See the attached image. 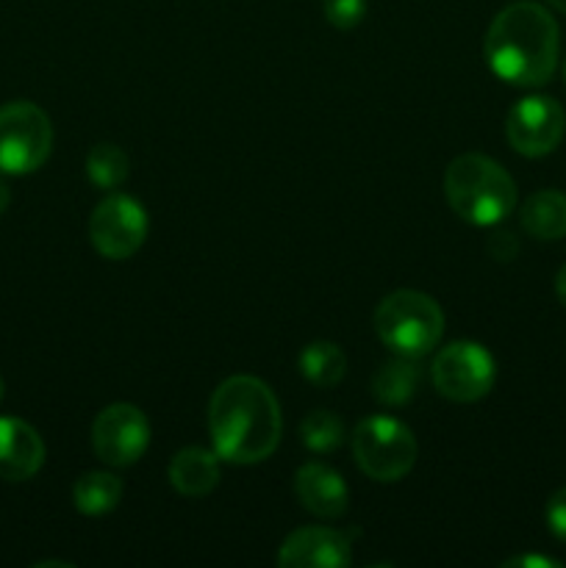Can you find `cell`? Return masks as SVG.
<instances>
[{"label":"cell","instance_id":"1","mask_svg":"<svg viewBox=\"0 0 566 568\" xmlns=\"http://www.w3.org/2000/svg\"><path fill=\"white\" fill-rule=\"evenodd\" d=\"M281 405L272 388L259 377L233 375L211 394V444L228 464L250 466L266 460L281 444Z\"/></svg>","mask_w":566,"mask_h":568},{"label":"cell","instance_id":"2","mask_svg":"<svg viewBox=\"0 0 566 568\" xmlns=\"http://www.w3.org/2000/svg\"><path fill=\"white\" fill-rule=\"evenodd\" d=\"M560 50L558 22L544 6L516 0L492 20L486 33L488 67L511 87L536 89L555 75Z\"/></svg>","mask_w":566,"mask_h":568},{"label":"cell","instance_id":"3","mask_svg":"<svg viewBox=\"0 0 566 568\" xmlns=\"http://www.w3.org/2000/svg\"><path fill=\"white\" fill-rule=\"evenodd\" d=\"M444 194L455 214L477 227L499 225L516 209V183L494 159L464 153L444 172Z\"/></svg>","mask_w":566,"mask_h":568},{"label":"cell","instance_id":"4","mask_svg":"<svg viewBox=\"0 0 566 568\" xmlns=\"http://www.w3.org/2000/svg\"><path fill=\"white\" fill-rule=\"evenodd\" d=\"M375 331L392 353L422 358L438 344L444 333V314L438 303L414 288H400L381 300L375 311Z\"/></svg>","mask_w":566,"mask_h":568},{"label":"cell","instance_id":"5","mask_svg":"<svg viewBox=\"0 0 566 568\" xmlns=\"http://www.w3.org/2000/svg\"><path fill=\"white\" fill-rule=\"evenodd\" d=\"M416 438L392 416H370L353 433V455L366 477L377 483H397L414 469Z\"/></svg>","mask_w":566,"mask_h":568},{"label":"cell","instance_id":"6","mask_svg":"<svg viewBox=\"0 0 566 568\" xmlns=\"http://www.w3.org/2000/svg\"><path fill=\"white\" fill-rule=\"evenodd\" d=\"M53 150L50 116L28 100L0 105V175H31Z\"/></svg>","mask_w":566,"mask_h":568},{"label":"cell","instance_id":"7","mask_svg":"<svg viewBox=\"0 0 566 568\" xmlns=\"http://www.w3.org/2000/svg\"><path fill=\"white\" fill-rule=\"evenodd\" d=\"M433 383L453 403H477L494 386V358L483 344L453 342L433 358Z\"/></svg>","mask_w":566,"mask_h":568},{"label":"cell","instance_id":"8","mask_svg":"<svg viewBox=\"0 0 566 568\" xmlns=\"http://www.w3.org/2000/svg\"><path fill=\"white\" fill-rule=\"evenodd\" d=\"M89 239L109 261H125L148 239V214L131 194H105L89 216Z\"/></svg>","mask_w":566,"mask_h":568},{"label":"cell","instance_id":"9","mask_svg":"<svg viewBox=\"0 0 566 568\" xmlns=\"http://www.w3.org/2000/svg\"><path fill=\"white\" fill-rule=\"evenodd\" d=\"M566 133V111L547 94L522 98L505 116V139L525 159L549 155Z\"/></svg>","mask_w":566,"mask_h":568},{"label":"cell","instance_id":"10","mask_svg":"<svg viewBox=\"0 0 566 568\" xmlns=\"http://www.w3.org/2000/svg\"><path fill=\"white\" fill-rule=\"evenodd\" d=\"M92 447L103 464L125 469L150 447V422L137 405L114 403L98 414L92 425Z\"/></svg>","mask_w":566,"mask_h":568},{"label":"cell","instance_id":"11","mask_svg":"<svg viewBox=\"0 0 566 568\" xmlns=\"http://www.w3.org/2000/svg\"><path fill=\"white\" fill-rule=\"evenodd\" d=\"M350 560V538L331 527H300L277 549V566L286 568H344Z\"/></svg>","mask_w":566,"mask_h":568},{"label":"cell","instance_id":"12","mask_svg":"<svg viewBox=\"0 0 566 568\" xmlns=\"http://www.w3.org/2000/svg\"><path fill=\"white\" fill-rule=\"evenodd\" d=\"M44 442L28 422L0 416V480L26 483L42 469Z\"/></svg>","mask_w":566,"mask_h":568},{"label":"cell","instance_id":"13","mask_svg":"<svg viewBox=\"0 0 566 568\" xmlns=\"http://www.w3.org/2000/svg\"><path fill=\"white\" fill-rule=\"evenodd\" d=\"M294 494L309 514L320 519H338L347 510L350 491L342 475L325 464H305L294 475Z\"/></svg>","mask_w":566,"mask_h":568},{"label":"cell","instance_id":"14","mask_svg":"<svg viewBox=\"0 0 566 568\" xmlns=\"http://www.w3.org/2000/svg\"><path fill=\"white\" fill-rule=\"evenodd\" d=\"M170 486L183 497H205L220 486V455L203 447H183L170 464Z\"/></svg>","mask_w":566,"mask_h":568},{"label":"cell","instance_id":"15","mask_svg":"<svg viewBox=\"0 0 566 568\" xmlns=\"http://www.w3.org/2000/svg\"><path fill=\"white\" fill-rule=\"evenodd\" d=\"M519 220L533 239L558 242L566 236V194L558 189H542L530 194L522 205Z\"/></svg>","mask_w":566,"mask_h":568},{"label":"cell","instance_id":"16","mask_svg":"<svg viewBox=\"0 0 566 568\" xmlns=\"http://www.w3.org/2000/svg\"><path fill=\"white\" fill-rule=\"evenodd\" d=\"M122 480L111 471H87L72 486V503L83 516H105L120 505Z\"/></svg>","mask_w":566,"mask_h":568},{"label":"cell","instance_id":"17","mask_svg":"<svg viewBox=\"0 0 566 568\" xmlns=\"http://www.w3.org/2000/svg\"><path fill=\"white\" fill-rule=\"evenodd\" d=\"M416 386H420V369H416L414 358H408V355L386 361L377 369V375L372 377V394L383 405H405L414 397Z\"/></svg>","mask_w":566,"mask_h":568},{"label":"cell","instance_id":"18","mask_svg":"<svg viewBox=\"0 0 566 568\" xmlns=\"http://www.w3.org/2000/svg\"><path fill=\"white\" fill-rule=\"evenodd\" d=\"M300 375L309 383L320 388H333L342 383L344 372H347V358H344L342 347L333 342H314L300 353L297 358Z\"/></svg>","mask_w":566,"mask_h":568},{"label":"cell","instance_id":"19","mask_svg":"<svg viewBox=\"0 0 566 568\" xmlns=\"http://www.w3.org/2000/svg\"><path fill=\"white\" fill-rule=\"evenodd\" d=\"M128 172H131V161H128L125 150L117 144L100 142L87 153V175L98 189L111 192V189L122 186Z\"/></svg>","mask_w":566,"mask_h":568},{"label":"cell","instance_id":"20","mask_svg":"<svg viewBox=\"0 0 566 568\" xmlns=\"http://www.w3.org/2000/svg\"><path fill=\"white\" fill-rule=\"evenodd\" d=\"M300 442L311 453H333L344 442V425L333 410H314L300 422Z\"/></svg>","mask_w":566,"mask_h":568},{"label":"cell","instance_id":"21","mask_svg":"<svg viewBox=\"0 0 566 568\" xmlns=\"http://www.w3.org/2000/svg\"><path fill=\"white\" fill-rule=\"evenodd\" d=\"M325 20L338 31H353L366 17V0H322Z\"/></svg>","mask_w":566,"mask_h":568},{"label":"cell","instance_id":"22","mask_svg":"<svg viewBox=\"0 0 566 568\" xmlns=\"http://www.w3.org/2000/svg\"><path fill=\"white\" fill-rule=\"evenodd\" d=\"M547 527L558 541L566 544V488L555 491L547 503Z\"/></svg>","mask_w":566,"mask_h":568},{"label":"cell","instance_id":"23","mask_svg":"<svg viewBox=\"0 0 566 568\" xmlns=\"http://www.w3.org/2000/svg\"><path fill=\"white\" fill-rule=\"evenodd\" d=\"M516 250H519V244H516L514 233L499 231L488 239V253H492L497 261H511L516 255Z\"/></svg>","mask_w":566,"mask_h":568},{"label":"cell","instance_id":"24","mask_svg":"<svg viewBox=\"0 0 566 568\" xmlns=\"http://www.w3.org/2000/svg\"><path fill=\"white\" fill-rule=\"evenodd\" d=\"M505 568H560V560L547 558V555H516V558L505 560Z\"/></svg>","mask_w":566,"mask_h":568},{"label":"cell","instance_id":"25","mask_svg":"<svg viewBox=\"0 0 566 568\" xmlns=\"http://www.w3.org/2000/svg\"><path fill=\"white\" fill-rule=\"evenodd\" d=\"M555 294H558L560 305H564V308H566V264L560 266V272H558V275H555Z\"/></svg>","mask_w":566,"mask_h":568},{"label":"cell","instance_id":"26","mask_svg":"<svg viewBox=\"0 0 566 568\" xmlns=\"http://www.w3.org/2000/svg\"><path fill=\"white\" fill-rule=\"evenodd\" d=\"M9 186H6L3 181H0V216H3V211L9 209Z\"/></svg>","mask_w":566,"mask_h":568},{"label":"cell","instance_id":"27","mask_svg":"<svg viewBox=\"0 0 566 568\" xmlns=\"http://www.w3.org/2000/svg\"><path fill=\"white\" fill-rule=\"evenodd\" d=\"M549 6H553L555 11H560V14H566V0H547Z\"/></svg>","mask_w":566,"mask_h":568},{"label":"cell","instance_id":"28","mask_svg":"<svg viewBox=\"0 0 566 568\" xmlns=\"http://www.w3.org/2000/svg\"><path fill=\"white\" fill-rule=\"evenodd\" d=\"M0 399H3V381H0Z\"/></svg>","mask_w":566,"mask_h":568},{"label":"cell","instance_id":"29","mask_svg":"<svg viewBox=\"0 0 566 568\" xmlns=\"http://www.w3.org/2000/svg\"><path fill=\"white\" fill-rule=\"evenodd\" d=\"M564 78H566V64H564Z\"/></svg>","mask_w":566,"mask_h":568}]
</instances>
